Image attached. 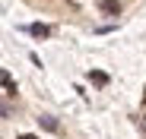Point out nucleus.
<instances>
[{
	"mask_svg": "<svg viewBox=\"0 0 146 139\" xmlns=\"http://www.w3.org/2000/svg\"><path fill=\"white\" fill-rule=\"evenodd\" d=\"M143 108H146V89H143Z\"/></svg>",
	"mask_w": 146,
	"mask_h": 139,
	"instance_id": "6e6552de",
	"label": "nucleus"
},
{
	"mask_svg": "<svg viewBox=\"0 0 146 139\" xmlns=\"http://www.w3.org/2000/svg\"><path fill=\"white\" fill-rule=\"evenodd\" d=\"M29 35H35V38H48V35H51V29L41 26V22H35V26H29Z\"/></svg>",
	"mask_w": 146,
	"mask_h": 139,
	"instance_id": "f03ea898",
	"label": "nucleus"
},
{
	"mask_svg": "<svg viewBox=\"0 0 146 139\" xmlns=\"http://www.w3.org/2000/svg\"><path fill=\"white\" fill-rule=\"evenodd\" d=\"M99 10L105 16H117L121 13V0H99Z\"/></svg>",
	"mask_w": 146,
	"mask_h": 139,
	"instance_id": "f257e3e1",
	"label": "nucleus"
},
{
	"mask_svg": "<svg viewBox=\"0 0 146 139\" xmlns=\"http://www.w3.org/2000/svg\"><path fill=\"white\" fill-rule=\"evenodd\" d=\"M38 123H41L44 130H51V133H57V130H60V123H57L54 117H38Z\"/></svg>",
	"mask_w": 146,
	"mask_h": 139,
	"instance_id": "20e7f679",
	"label": "nucleus"
},
{
	"mask_svg": "<svg viewBox=\"0 0 146 139\" xmlns=\"http://www.w3.org/2000/svg\"><path fill=\"white\" fill-rule=\"evenodd\" d=\"M137 123H140V130L146 133V117H137Z\"/></svg>",
	"mask_w": 146,
	"mask_h": 139,
	"instance_id": "423d86ee",
	"label": "nucleus"
},
{
	"mask_svg": "<svg viewBox=\"0 0 146 139\" xmlns=\"http://www.w3.org/2000/svg\"><path fill=\"white\" fill-rule=\"evenodd\" d=\"M89 79H92L95 85H108V76H105V73H89Z\"/></svg>",
	"mask_w": 146,
	"mask_h": 139,
	"instance_id": "39448f33",
	"label": "nucleus"
},
{
	"mask_svg": "<svg viewBox=\"0 0 146 139\" xmlns=\"http://www.w3.org/2000/svg\"><path fill=\"white\" fill-rule=\"evenodd\" d=\"M0 79H3V92H7V95H16V85H13V76L7 73V70H3V73H0Z\"/></svg>",
	"mask_w": 146,
	"mask_h": 139,
	"instance_id": "7ed1b4c3",
	"label": "nucleus"
},
{
	"mask_svg": "<svg viewBox=\"0 0 146 139\" xmlns=\"http://www.w3.org/2000/svg\"><path fill=\"white\" fill-rule=\"evenodd\" d=\"M19 139H38V136H32V133H22V136H19Z\"/></svg>",
	"mask_w": 146,
	"mask_h": 139,
	"instance_id": "0eeeda50",
	"label": "nucleus"
}]
</instances>
